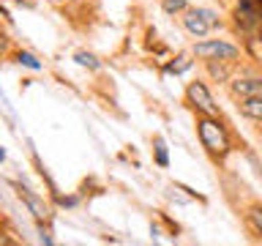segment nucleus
Masks as SVG:
<instances>
[{
	"mask_svg": "<svg viewBox=\"0 0 262 246\" xmlns=\"http://www.w3.org/2000/svg\"><path fill=\"white\" fill-rule=\"evenodd\" d=\"M194 131H196V139H200L202 153L208 156V161L213 167H227L229 156L237 151L232 126L221 115L200 112V115H194Z\"/></svg>",
	"mask_w": 262,
	"mask_h": 246,
	"instance_id": "obj_1",
	"label": "nucleus"
},
{
	"mask_svg": "<svg viewBox=\"0 0 262 246\" xmlns=\"http://www.w3.org/2000/svg\"><path fill=\"white\" fill-rule=\"evenodd\" d=\"M178 25L183 28V33L188 38L200 41V38H208L213 30H221L227 28V19L221 16L216 8H205V6H191L188 11H183L178 16Z\"/></svg>",
	"mask_w": 262,
	"mask_h": 246,
	"instance_id": "obj_2",
	"label": "nucleus"
},
{
	"mask_svg": "<svg viewBox=\"0 0 262 246\" xmlns=\"http://www.w3.org/2000/svg\"><path fill=\"white\" fill-rule=\"evenodd\" d=\"M196 63L200 60H227V63H243V49L241 44L229 38H200L194 41L191 49H188Z\"/></svg>",
	"mask_w": 262,
	"mask_h": 246,
	"instance_id": "obj_3",
	"label": "nucleus"
},
{
	"mask_svg": "<svg viewBox=\"0 0 262 246\" xmlns=\"http://www.w3.org/2000/svg\"><path fill=\"white\" fill-rule=\"evenodd\" d=\"M180 104H183L191 115H200V112H205V115H221L219 104L213 101V93H210L208 79H205V77H196L191 82H186Z\"/></svg>",
	"mask_w": 262,
	"mask_h": 246,
	"instance_id": "obj_4",
	"label": "nucleus"
},
{
	"mask_svg": "<svg viewBox=\"0 0 262 246\" xmlns=\"http://www.w3.org/2000/svg\"><path fill=\"white\" fill-rule=\"evenodd\" d=\"M229 101H241V98H249V96H262V71L257 69H243L237 66L235 77L224 85Z\"/></svg>",
	"mask_w": 262,
	"mask_h": 246,
	"instance_id": "obj_5",
	"label": "nucleus"
},
{
	"mask_svg": "<svg viewBox=\"0 0 262 246\" xmlns=\"http://www.w3.org/2000/svg\"><path fill=\"white\" fill-rule=\"evenodd\" d=\"M14 189H16L19 202L30 211V216L36 219V224H49V221H52V208L47 205L44 197H38L36 192H30L25 183H16V180H14Z\"/></svg>",
	"mask_w": 262,
	"mask_h": 246,
	"instance_id": "obj_6",
	"label": "nucleus"
},
{
	"mask_svg": "<svg viewBox=\"0 0 262 246\" xmlns=\"http://www.w3.org/2000/svg\"><path fill=\"white\" fill-rule=\"evenodd\" d=\"M241 221H243V230L251 241H259L262 243V200H251L241 208Z\"/></svg>",
	"mask_w": 262,
	"mask_h": 246,
	"instance_id": "obj_7",
	"label": "nucleus"
},
{
	"mask_svg": "<svg viewBox=\"0 0 262 246\" xmlns=\"http://www.w3.org/2000/svg\"><path fill=\"white\" fill-rule=\"evenodd\" d=\"M237 66H241V63H227V60H200L202 77L208 79V82H213V85H227V82L235 77Z\"/></svg>",
	"mask_w": 262,
	"mask_h": 246,
	"instance_id": "obj_8",
	"label": "nucleus"
},
{
	"mask_svg": "<svg viewBox=\"0 0 262 246\" xmlns=\"http://www.w3.org/2000/svg\"><path fill=\"white\" fill-rule=\"evenodd\" d=\"M235 110H237L241 118L251 120V123H259V126H262V96L241 98V101H235Z\"/></svg>",
	"mask_w": 262,
	"mask_h": 246,
	"instance_id": "obj_9",
	"label": "nucleus"
},
{
	"mask_svg": "<svg viewBox=\"0 0 262 246\" xmlns=\"http://www.w3.org/2000/svg\"><path fill=\"white\" fill-rule=\"evenodd\" d=\"M159 8L167 16H180L183 11L191 8V3H188V0H159Z\"/></svg>",
	"mask_w": 262,
	"mask_h": 246,
	"instance_id": "obj_10",
	"label": "nucleus"
},
{
	"mask_svg": "<svg viewBox=\"0 0 262 246\" xmlns=\"http://www.w3.org/2000/svg\"><path fill=\"white\" fill-rule=\"evenodd\" d=\"M74 60H77L82 69H90V71H98L101 69V60L93 55V52H85V49H79V52H74Z\"/></svg>",
	"mask_w": 262,
	"mask_h": 246,
	"instance_id": "obj_11",
	"label": "nucleus"
},
{
	"mask_svg": "<svg viewBox=\"0 0 262 246\" xmlns=\"http://www.w3.org/2000/svg\"><path fill=\"white\" fill-rule=\"evenodd\" d=\"M191 57H194L191 52H186V55H178V57H175V63H169V66H167V71H169V74H180L183 69H188V66L194 63Z\"/></svg>",
	"mask_w": 262,
	"mask_h": 246,
	"instance_id": "obj_12",
	"label": "nucleus"
},
{
	"mask_svg": "<svg viewBox=\"0 0 262 246\" xmlns=\"http://www.w3.org/2000/svg\"><path fill=\"white\" fill-rule=\"evenodd\" d=\"M153 145H156V161H159V167H167L169 159H167V148H164V139L156 134L153 137Z\"/></svg>",
	"mask_w": 262,
	"mask_h": 246,
	"instance_id": "obj_13",
	"label": "nucleus"
},
{
	"mask_svg": "<svg viewBox=\"0 0 262 246\" xmlns=\"http://www.w3.org/2000/svg\"><path fill=\"white\" fill-rule=\"evenodd\" d=\"M16 63H19V66H28V69H33V71L41 69V63L36 60V57H33L30 52H22V49L16 52Z\"/></svg>",
	"mask_w": 262,
	"mask_h": 246,
	"instance_id": "obj_14",
	"label": "nucleus"
},
{
	"mask_svg": "<svg viewBox=\"0 0 262 246\" xmlns=\"http://www.w3.org/2000/svg\"><path fill=\"white\" fill-rule=\"evenodd\" d=\"M16 6H22V8H36L38 6V0H14Z\"/></svg>",
	"mask_w": 262,
	"mask_h": 246,
	"instance_id": "obj_15",
	"label": "nucleus"
}]
</instances>
